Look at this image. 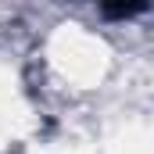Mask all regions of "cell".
Instances as JSON below:
<instances>
[{
    "mask_svg": "<svg viewBox=\"0 0 154 154\" xmlns=\"http://www.w3.org/2000/svg\"><path fill=\"white\" fill-rule=\"evenodd\" d=\"M147 4H115V7H100L104 18H133V14H143Z\"/></svg>",
    "mask_w": 154,
    "mask_h": 154,
    "instance_id": "obj_1",
    "label": "cell"
}]
</instances>
